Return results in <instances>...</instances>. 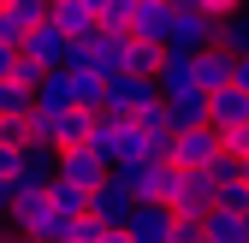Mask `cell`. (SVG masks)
<instances>
[{"instance_id":"36","label":"cell","mask_w":249,"mask_h":243,"mask_svg":"<svg viewBox=\"0 0 249 243\" xmlns=\"http://www.w3.org/2000/svg\"><path fill=\"white\" fill-rule=\"evenodd\" d=\"M196 243H213V237H208V231H202V237H196Z\"/></svg>"},{"instance_id":"31","label":"cell","mask_w":249,"mask_h":243,"mask_svg":"<svg viewBox=\"0 0 249 243\" xmlns=\"http://www.w3.org/2000/svg\"><path fill=\"white\" fill-rule=\"evenodd\" d=\"M83 6H89V12H95V24H101V6H107V0H83Z\"/></svg>"},{"instance_id":"30","label":"cell","mask_w":249,"mask_h":243,"mask_svg":"<svg viewBox=\"0 0 249 243\" xmlns=\"http://www.w3.org/2000/svg\"><path fill=\"white\" fill-rule=\"evenodd\" d=\"M231 83H237V89H249V53L237 59V71H231Z\"/></svg>"},{"instance_id":"27","label":"cell","mask_w":249,"mask_h":243,"mask_svg":"<svg viewBox=\"0 0 249 243\" xmlns=\"http://www.w3.org/2000/svg\"><path fill=\"white\" fill-rule=\"evenodd\" d=\"M220 137H226V148H231L237 160H249V125H231V131H220Z\"/></svg>"},{"instance_id":"10","label":"cell","mask_w":249,"mask_h":243,"mask_svg":"<svg viewBox=\"0 0 249 243\" xmlns=\"http://www.w3.org/2000/svg\"><path fill=\"white\" fill-rule=\"evenodd\" d=\"M48 18V0H6L0 6V42L6 48H24V36Z\"/></svg>"},{"instance_id":"17","label":"cell","mask_w":249,"mask_h":243,"mask_svg":"<svg viewBox=\"0 0 249 243\" xmlns=\"http://www.w3.org/2000/svg\"><path fill=\"white\" fill-rule=\"evenodd\" d=\"M48 18H53L59 30H66L71 42H83V36H95V30H101V24H95V12H89L83 0H66V6H48Z\"/></svg>"},{"instance_id":"11","label":"cell","mask_w":249,"mask_h":243,"mask_svg":"<svg viewBox=\"0 0 249 243\" xmlns=\"http://www.w3.org/2000/svg\"><path fill=\"white\" fill-rule=\"evenodd\" d=\"M131 208H137V196L124 190L113 172H107L101 190H89V220H101V226H124V220H131Z\"/></svg>"},{"instance_id":"9","label":"cell","mask_w":249,"mask_h":243,"mask_svg":"<svg viewBox=\"0 0 249 243\" xmlns=\"http://www.w3.org/2000/svg\"><path fill=\"white\" fill-rule=\"evenodd\" d=\"M18 53H30V59H36V66H66V53H71V36H66V30H59L53 18H42L36 30H30V36H24V48Z\"/></svg>"},{"instance_id":"1","label":"cell","mask_w":249,"mask_h":243,"mask_svg":"<svg viewBox=\"0 0 249 243\" xmlns=\"http://www.w3.org/2000/svg\"><path fill=\"white\" fill-rule=\"evenodd\" d=\"M89 125H95L89 107H36V113H30V142H42V148H71V142L89 137Z\"/></svg>"},{"instance_id":"20","label":"cell","mask_w":249,"mask_h":243,"mask_svg":"<svg viewBox=\"0 0 249 243\" xmlns=\"http://www.w3.org/2000/svg\"><path fill=\"white\" fill-rule=\"evenodd\" d=\"M202 231L213 243H243V214H231V208H208V214H202Z\"/></svg>"},{"instance_id":"3","label":"cell","mask_w":249,"mask_h":243,"mask_svg":"<svg viewBox=\"0 0 249 243\" xmlns=\"http://www.w3.org/2000/svg\"><path fill=\"white\" fill-rule=\"evenodd\" d=\"M6 220L18 226V237H30V243H59L66 237V214H53L48 208V196L36 190V196H12V208H6Z\"/></svg>"},{"instance_id":"33","label":"cell","mask_w":249,"mask_h":243,"mask_svg":"<svg viewBox=\"0 0 249 243\" xmlns=\"http://www.w3.org/2000/svg\"><path fill=\"white\" fill-rule=\"evenodd\" d=\"M172 6H202V0H172Z\"/></svg>"},{"instance_id":"24","label":"cell","mask_w":249,"mask_h":243,"mask_svg":"<svg viewBox=\"0 0 249 243\" xmlns=\"http://www.w3.org/2000/svg\"><path fill=\"white\" fill-rule=\"evenodd\" d=\"M131 6L137 0H107L101 6V30H131Z\"/></svg>"},{"instance_id":"26","label":"cell","mask_w":249,"mask_h":243,"mask_svg":"<svg viewBox=\"0 0 249 243\" xmlns=\"http://www.w3.org/2000/svg\"><path fill=\"white\" fill-rule=\"evenodd\" d=\"M18 160H24V148H18V142H0V184L18 178Z\"/></svg>"},{"instance_id":"12","label":"cell","mask_w":249,"mask_h":243,"mask_svg":"<svg viewBox=\"0 0 249 243\" xmlns=\"http://www.w3.org/2000/svg\"><path fill=\"white\" fill-rule=\"evenodd\" d=\"M208 125H213V131H231V125H249V89H237V83L213 89V95H208Z\"/></svg>"},{"instance_id":"13","label":"cell","mask_w":249,"mask_h":243,"mask_svg":"<svg viewBox=\"0 0 249 243\" xmlns=\"http://www.w3.org/2000/svg\"><path fill=\"white\" fill-rule=\"evenodd\" d=\"M172 0H137L131 6V36H142V42H160L166 48V30H172Z\"/></svg>"},{"instance_id":"16","label":"cell","mask_w":249,"mask_h":243,"mask_svg":"<svg viewBox=\"0 0 249 243\" xmlns=\"http://www.w3.org/2000/svg\"><path fill=\"white\" fill-rule=\"evenodd\" d=\"M154 172H160V160H148V155H137V160H119V166H113V178H119V184L131 190L137 202H148V196H154Z\"/></svg>"},{"instance_id":"25","label":"cell","mask_w":249,"mask_h":243,"mask_svg":"<svg viewBox=\"0 0 249 243\" xmlns=\"http://www.w3.org/2000/svg\"><path fill=\"white\" fill-rule=\"evenodd\" d=\"M12 77H18L24 89H36V83L48 77V66H36V59H30V53H18V66H12Z\"/></svg>"},{"instance_id":"38","label":"cell","mask_w":249,"mask_h":243,"mask_svg":"<svg viewBox=\"0 0 249 243\" xmlns=\"http://www.w3.org/2000/svg\"><path fill=\"white\" fill-rule=\"evenodd\" d=\"M243 184H249V172H243Z\"/></svg>"},{"instance_id":"23","label":"cell","mask_w":249,"mask_h":243,"mask_svg":"<svg viewBox=\"0 0 249 243\" xmlns=\"http://www.w3.org/2000/svg\"><path fill=\"white\" fill-rule=\"evenodd\" d=\"M220 48H231L237 59L249 53V6H237L231 18H220Z\"/></svg>"},{"instance_id":"6","label":"cell","mask_w":249,"mask_h":243,"mask_svg":"<svg viewBox=\"0 0 249 243\" xmlns=\"http://www.w3.org/2000/svg\"><path fill=\"white\" fill-rule=\"evenodd\" d=\"M226 148V137L213 131V125H184L178 137H172V166H213V155Z\"/></svg>"},{"instance_id":"22","label":"cell","mask_w":249,"mask_h":243,"mask_svg":"<svg viewBox=\"0 0 249 243\" xmlns=\"http://www.w3.org/2000/svg\"><path fill=\"white\" fill-rule=\"evenodd\" d=\"M36 107H71V71L53 66L42 83H36Z\"/></svg>"},{"instance_id":"35","label":"cell","mask_w":249,"mask_h":243,"mask_svg":"<svg viewBox=\"0 0 249 243\" xmlns=\"http://www.w3.org/2000/svg\"><path fill=\"white\" fill-rule=\"evenodd\" d=\"M6 243H30V237H6Z\"/></svg>"},{"instance_id":"29","label":"cell","mask_w":249,"mask_h":243,"mask_svg":"<svg viewBox=\"0 0 249 243\" xmlns=\"http://www.w3.org/2000/svg\"><path fill=\"white\" fill-rule=\"evenodd\" d=\"M12 66H18V48H6V42H0V77H12Z\"/></svg>"},{"instance_id":"7","label":"cell","mask_w":249,"mask_h":243,"mask_svg":"<svg viewBox=\"0 0 249 243\" xmlns=\"http://www.w3.org/2000/svg\"><path fill=\"white\" fill-rule=\"evenodd\" d=\"M166 208H172V214H196V220H202L208 208H213V178L196 172V166H178V184H172Z\"/></svg>"},{"instance_id":"15","label":"cell","mask_w":249,"mask_h":243,"mask_svg":"<svg viewBox=\"0 0 249 243\" xmlns=\"http://www.w3.org/2000/svg\"><path fill=\"white\" fill-rule=\"evenodd\" d=\"M160 59H166V48H160V42L124 36V53H119V71H131V77H154V71H160Z\"/></svg>"},{"instance_id":"4","label":"cell","mask_w":249,"mask_h":243,"mask_svg":"<svg viewBox=\"0 0 249 243\" xmlns=\"http://www.w3.org/2000/svg\"><path fill=\"white\" fill-rule=\"evenodd\" d=\"M213 42H220V18H213V12H202V6H178L172 12V30H166V48L172 53H202Z\"/></svg>"},{"instance_id":"8","label":"cell","mask_w":249,"mask_h":243,"mask_svg":"<svg viewBox=\"0 0 249 243\" xmlns=\"http://www.w3.org/2000/svg\"><path fill=\"white\" fill-rule=\"evenodd\" d=\"M172 208L166 202H137L131 208V220H124V237L131 243H172Z\"/></svg>"},{"instance_id":"5","label":"cell","mask_w":249,"mask_h":243,"mask_svg":"<svg viewBox=\"0 0 249 243\" xmlns=\"http://www.w3.org/2000/svg\"><path fill=\"white\" fill-rule=\"evenodd\" d=\"M53 155H59V178H66V184H77V190H101V184H107V172H113V166H107L89 142L53 148Z\"/></svg>"},{"instance_id":"34","label":"cell","mask_w":249,"mask_h":243,"mask_svg":"<svg viewBox=\"0 0 249 243\" xmlns=\"http://www.w3.org/2000/svg\"><path fill=\"white\" fill-rule=\"evenodd\" d=\"M243 243H249V214H243Z\"/></svg>"},{"instance_id":"2","label":"cell","mask_w":249,"mask_h":243,"mask_svg":"<svg viewBox=\"0 0 249 243\" xmlns=\"http://www.w3.org/2000/svg\"><path fill=\"white\" fill-rule=\"evenodd\" d=\"M148 107H160V83L154 77H131V71H107V89H101V113H119V119H137Z\"/></svg>"},{"instance_id":"37","label":"cell","mask_w":249,"mask_h":243,"mask_svg":"<svg viewBox=\"0 0 249 243\" xmlns=\"http://www.w3.org/2000/svg\"><path fill=\"white\" fill-rule=\"evenodd\" d=\"M48 6H66V0H48Z\"/></svg>"},{"instance_id":"18","label":"cell","mask_w":249,"mask_h":243,"mask_svg":"<svg viewBox=\"0 0 249 243\" xmlns=\"http://www.w3.org/2000/svg\"><path fill=\"white\" fill-rule=\"evenodd\" d=\"M42 196H48V208H53V214H66V220H83V214H89V190L66 184L59 172H53V184H48Z\"/></svg>"},{"instance_id":"28","label":"cell","mask_w":249,"mask_h":243,"mask_svg":"<svg viewBox=\"0 0 249 243\" xmlns=\"http://www.w3.org/2000/svg\"><path fill=\"white\" fill-rule=\"evenodd\" d=\"M95 243H131V237H124V226H101V231H95Z\"/></svg>"},{"instance_id":"19","label":"cell","mask_w":249,"mask_h":243,"mask_svg":"<svg viewBox=\"0 0 249 243\" xmlns=\"http://www.w3.org/2000/svg\"><path fill=\"white\" fill-rule=\"evenodd\" d=\"M66 71H71V107H89V113H101L107 71H89V66H66Z\"/></svg>"},{"instance_id":"32","label":"cell","mask_w":249,"mask_h":243,"mask_svg":"<svg viewBox=\"0 0 249 243\" xmlns=\"http://www.w3.org/2000/svg\"><path fill=\"white\" fill-rule=\"evenodd\" d=\"M6 237H12V231H6V214H0V243H6Z\"/></svg>"},{"instance_id":"21","label":"cell","mask_w":249,"mask_h":243,"mask_svg":"<svg viewBox=\"0 0 249 243\" xmlns=\"http://www.w3.org/2000/svg\"><path fill=\"white\" fill-rule=\"evenodd\" d=\"M36 113V89H24L18 77H0V119H24Z\"/></svg>"},{"instance_id":"14","label":"cell","mask_w":249,"mask_h":243,"mask_svg":"<svg viewBox=\"0 0 249 243\" xmlns=\"http://www.w3.org/2000/svg\"><path fill=\"white\" fill-rule=\"evenodd\" d=\"M231 71H237V53H231V48L213 42V48H202V53H196V83L208 89V95H213V89H226V83H231Z\"/></svg>"}]
</instances>
